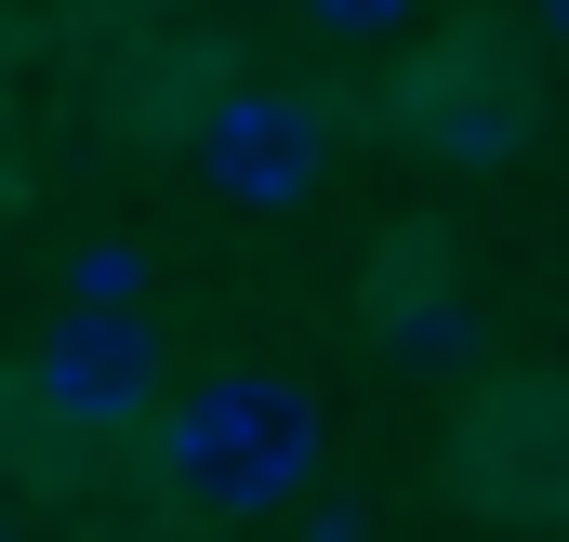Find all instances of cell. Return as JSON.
Instances as JSON below:
<instances>
[{"label":"cell","instance_id":"cell-4","mask_svg":"<svg viewBox=\"0 0 569 542\" xmlns=\"http://www.w3.org/2000/svg\"><path fill=\"white\" fill-rule=\"evenodd\" d=\"M398 133L450 159V172H503L517 145L543 133V80H530V53H503L490 27L477 40H437L425 67L398 80Z\"/></svg>","mask_w":569,"mask_h":542},{"label":"cell","instance_id":"cell-3","mask_svg":"<svg viewBox=\"0 0 569 542\" xmlns=\"http://www.w3.org/2000/svg\"><path fill=\"white\" fill-rule=\"evenodd\" d=\"M186 159L226 212H305L331 172V120L318 93H279V80H212V107L186 120Z\"/></svg>","mask_w":569,"mask_h":542},{"label":"cell","instance_id":"cell-9","mask_svg":"<svg viewBox=\"0 0 569 542\" xmlns=\"http://www.w3.org/2000/svg\"><path fill=\"white\" fill-rule=\"evenodd\" d=\"M305 542H358V516H318V530H305Z\"/></svg>","mask_w":569,"mask_h":542},{"label":"cell","instance_id":"cell-2","mask_svg":"<svg viewBox=\"0 0 569 542\" xmlns=\"http://www.w3.org/2000/svg\"><path fill=\"white\" fill-rule=\"evenodd\" d=\"M27 398L53 410L67 436H133L172 410V344H159V318L146 304H53L40 318V344H27Z\"/></svg>","mask_w":569,"mask_h":542},{"label":"cell","instance_id":"cell-8","mask_svg":"<svg viewBox=\"0 0 569 542\" xmlns=\"http://www.w3.org/2000/svg\"><path fill=\"white\" fill-rule=\"evenodd\" d=\"M530 13H543V40H569V0H530Z\"/></svg>","mask_w":569,"mask_h":542},{"label":"cell","instance_id":"cell-5","mask_svg":"<svg viewBox=\"0 0 569 542\" xmlns=\"http://www.w3.org/2000/svg\"><path fill=\"white\" fill-rule=\"evenodd\" d=\"M450 476L477 516H517V530H569V371H517L463 410L450 436Z\"/></svg>","mask_w":569,"mask_h":542},{"label":"cell","instance_id":"cell-1","mask_svg":"<svg viewBox=\"0 0 569 542\" xmlns=\"http://www.w3.org/2000/svg\"><path fill=\"white\" fill-rule=\"evenodd\" d=\"M318 463H331V410L305 371H266V358H239V371H212L159 410V490L186 516H226V530L279 516L318 490Z\"/></svg>","mask_w":569,"mask_h":542},{"label":"cell","instance_id":"cell-6","mask_svg":"<svg viewBox=\"0 0 569 542\" xmlns=\"http://www.w3.org/2000/svg\"><path fill=\"white\" fill-rule=\"evenodd\" d=\"M67 291H80V304H146V252L133 239H80V252H67Z\"/></svg>","mask_w":569,"mask_h":542},{"label":"cell","instance_id":"cell-7","mask_svg":"<svg viewBox=\"0 0 569 542\" xmlns=\"http://www.w3.org/2000/svg\"><path fill=\"white\" fill-rule=\"evenodd\" d=\"M305 13H318L331 40H398V27H411V0H305Z\"/></svg>","mask_w":569,"mask_h":542}]
</instances>
